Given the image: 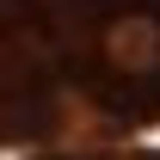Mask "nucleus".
Instances as JSON below:
<instances>
[{
    "instance_id": "obj_1",
    "label": "nucleus",
    "mask_w": 160,
    "mask_h": 160,
    "mask_svg": "<svg viewBox=\"0 0 160 160\" xmlns=\"http://www.w3.org/2000/svg\"><path fill=\"white\" fill-rule=\"evenodd\" d=\"M160 129V0H0V154Z\"/></svg>"
},
{
    "instance_id": "obj_2",
    "label": "nucleus",
    "mask_w": 160,
    "mask_h": 160,
    "mask_svg": "<svg viewBox=\"0 0 160 160\" xmlns=\"http://www.w3.org/2000/svg\"><path fill=\"white\" fill-rule=\"evenodd\" d=\"M19 160H160L148 136H105V142H62V148H37Z\"/></svg>"
}]
</instances>
